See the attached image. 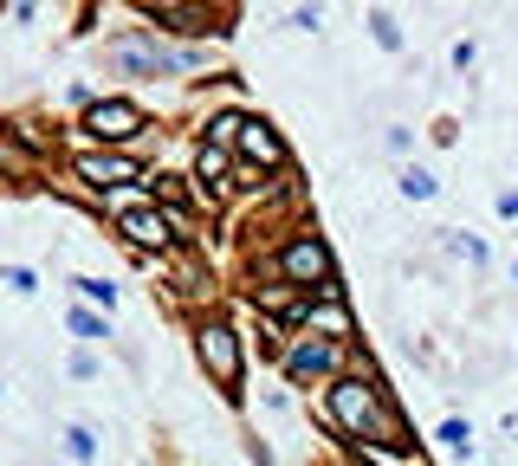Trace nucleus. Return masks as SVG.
Instances as JSON below:
<instances>
[{
  "label": "nucleus",
  "mask_w": 518,
  "mask_h": 466,
  "mask_svg": "<svg viewBox=\"0 0 518 466\" xmlns=\"http://www.w3.org/2000/svg\"><path fill=\"white\" fill-rule=\"evenodd\" d=\"M331 421H337L344 434H357V441L389 447V454H402V447H408L402 415H395V408L383 402V389H376V382H363V376L331 382Z\"/></svg>",
  "instance_id": "nucleus-1"
},
{
  "label": "nucleus",
  "mask_w": 518,
  "mask_h": 466,
  "mask_svg": "<svg viewBox=\"0 0 518 466\" xmlns=\"http://www.w3.org/2000/svg\"><path fill=\"white\" fill-rule=\"evenodd\" d=\"M195 356H201V369H208L221 389H240V337L227 331V324H201V331H195Z\"/></svg>",
  "instance_id": "nucleus-2"
},
{
  "label": "nucleus",
  "mask_w": 518,
  "mask_h": 466,
  "mask_svg": "<svg viewBox=\"0 0 518 466\" xmlns=\"http://www.w3.org/2000/svg\"><path fill=\"white\" fill-rule=\"evenodd\" d=\"M111 59L124 65V72H143V78H169V72H182V65H195V52H169V46H156V39H117L111 46Z\"/></svg>",
  "instance_id": "nucleus-3"
},
{
  "label": "nucleus",
  "mask_w": 518,
  "mask_h": 466,
  "mask_svg": "<svg viewBox=\"0 0 518 466\" xmlns=\"http://www.w3.org/2000/svg\"><path fill=\"white\" fill-rule=\"evenodd\" d=\"M279 272H285L292 285H318V292H337V285H331V253H324V240H311V233H305V240H292V246L279 253Z\"/></svg>",
  "instance_id": "nucleus-4"
},
{
  "label": "nucleus",
  "mask_w": 518,
  "mask_h": 466,
  "mask_svg": "<svg viewBox=\"0 0 518 466\" xmlns=\"http://www.w3.org/2000/svg\"><path fill=\"white\" fill-rule=\"evenodd\" d=\"M85 130L98 136V143H130V136L143 130V111H136L130 98H98L85 111Z\"/></svg>",
  "instance_id": "nucleus-5"
},
{
  "label": "nucleus",
  "mask_w": 518,
  "mask_h": 466,
  "mask_svg": "<svg viewBox=\"0 0 518 466\" xmlns=\"http://www.w3.org/2000/svg\"><path fill=\"white\" fill-rule=\"evenodd\" d=\"M78 175H85L91 188H124V182H136V175H143V162L136 156H78Z\"/></svg>",
  "instance_id": "nucleus-6"
},
{
  "label": "nucleus",
  "mask_w": 518,
  "mask_h": 466,
  "mask_svg": "<svg viewBox=\"0 0 518 466\" xmlns=\"http://www.w3.org/2000/svg\"><path fill=\"white\" fill-rule=\"evenodd\" d=\"M124 233L136 246H156V253L175 240V227H169V214H162V208H124Z\"/></svg>",
  "instance_id": "nucleus-7"
},
{
  "label": "nucleus",
  "mask_w": 518,
  "mask_h": 466,
  "mask_svg": "<svg viewBox=\"0 0 518 466\" xmlns=\"http://www.w3.org/2000/svg\"><path fill=\"white\" fill-rule=\"evenodd\" d=\"M240 149H247L253 162H266V169H285V143L272 136V123H259V117L240 130Z\"/></svg>",
  "instance_id": "nucleus-8"
},
{
  "label": "nucleus",
  "mask_w": 518,
  "mask_h": 466,
  "mask_svg": "<svg viewBox=\"0 0 518 466\" xmlns=\"http://www.w3.org/2000/svg\"><path fill=\"white\" fill-rule=\"evenodd\" d=\"M337 363V344H298L292 356H285V369H292L298 382H311V376H324V369Z\"/></svg>",
  "instance_id": "nucleus-9"
},
{
  "label": "nucleus",
  "mask_w": 518,
  "mask_h": 466,
  "mask_svg": "<svg viewBox=\"0 0 518 466\" xmlns=\"http://www.w3.org/2000/svg\"><path fill=\"white\" fill-rule=\"evenodd\" d=\"M149 20H162V26H175V33H208V13L201 7H169V0H149Z\"/></svg>",
  "instance_id": "nucleus-10"
},
{
  "label": "nucleus",
  "mask_w": 518,
  "mask_h": 466,
  "mask_svg": "<svg viewBox=\"0 0 518 466\" xmlns=\"http://www.w3.org/2000/svg\"><path fill=\"white\" fill-rule=\"evenodd\" d=\"M240 130H247V117H234V111H221V117H214V123H208V143H214V149H234V143H240Z\"/></svg>",
  "instance_id": "nucleus-11"
},
{
  "label": "nucleus",
  "mask_w": 518,
  "mask_h": 466,
  "mask_svg": "<svg viewBox=\"0 0 518 466\" xmlns=\"http://www.w3.org/2000/svg\"><path fill=\"white\" fill-rule=\"evenodd\" d=\"M195 175H201V182H221V175H227V149L201 143V156H195Z\"/></svg>",
  "instance_id": "nucleus-12"
},
{
  "label": "nucleus",
  "mask_w": 518,
  "mask_h": 466,
  "mask_svg": "<svg viewBox=\"0 0 518 466\" xmlns=\"http://www.w3.org/2000/svg\"><path fill=\"white\" fill-rule=\"evenodd\" d=\"M441 441H447V454L473 460V428H467V421H447V428H441Z\"/></svg>",
  "instance_id": "nucleus-13"
},
{
  "label": "nucleus",
  "mask_w": 518,
  "mask_h": 466,
  "mask_svg": "<svg viewBox=\"0 0 518 466\" xmlns=\"http://www.w3.org/2000/svg\"><path fill=\"white\" fill-rule=\"evenodd\" d=\"M65 454H72V460H98V441H91V428H65Z\"/></svg>",
  "instance_id": "nucleus-14"
},
{
  "label": "nucleus",
  "mask_w": 518,
  "mask_h": 466,
  "mask_svg": "<svg viewBox=\"0 0 518 466\" xmlns=\"http://www.w3.org/2000/svg\"><path fill=\"white\" fill-rule=\"evenodd\" d=\"M402 195H408V201H428V195H434V175H428V169H402Z\"/></svg>",
  "instance_id": "nucleus-15"
},
{
  "label": "nucleus",
  "mask_w": 518,
  "mask_h": 466,
  "mask_svg": "<svg viewBox=\"0 0 518 466\" xmlns=\"http://www.w3.org/2000/svg\"><path fill=\"white\" fill-rule=\"evenodd\" d=\"M78 292H85L91 305H104V311L117 305V285H104V279H78Z\"/></svg>",
  "instance_id": "nucleus-16"
},
{
  "label": "nucleus",
  "mask_w": 518,
  "mask_h": 466,
  "mask_svg": "<svg viewBox=\"0 0 518 466\" xmlns=\"http://www.w3.org/2000/svg\"><path fill=\"white\" fill-rule=\"evenodd\" d=\"M370 26H376V46H389V52L402 46V26H395L389 13H370Z\"/></svg>",
  "instance_id": "nucleus-17"
},
{
  "label": "nucleus",
  "mask_w": 518,
  "mask_h": 466,
  "mask_svg": "<svg viewBox=\"0 0 518 466\" xmlns=\"http://www.w3.org/2000/svg\"><path fill=\"white\" fill-rule=\"evenodd\" d=\"M305 311H311V305H305ZM311 318H318V324H324V331H337V337H344V331H350V318H344V305H324V311H311Z\"/></svg>",
  "instance_id": "nucleus-18"
},
{
  "label": "nucleus",
  "mask_w": 518,
  "mask_h": 466,
  "mask_svg": "<svg viewBox=\"0 0 518 466\" xmlns=\"http://www.w3.org/2000/svg\"><path fill=\"white\" fill-rule=\"evenodd\" d=\"M156 195H162V201H169V208H188V188H182V182H175V175H156Z\"/></svg>",
  "instance_id": "nucleus-19"
},
{
  "label": "nucleus",
  "mask_w": 518,
  "mask_h": 466,
  "mask_svg": "<svg viewBox=\"0 0 518 466\" xmlns=\"http://www.w3.org/2000/svg\"><path fill=\"white\" fill-rule=\"evenodd\" d=\"M72 331H78V337H111V331H104V318H98V311H72Z\"/></svg>",
  "instance_id": "nucleus-20"
},
{
  "label": "nucleus",
  "mask_w": 518,
  "mask_h": 466,
  "mask_svg": "<svg viewBox=\"0 0 518 466\" xmlns=\"http://www.w3.org/2000/svg\"><path fill=\"white\" fill-rule=\"evenodd\" d=\"M0 285H13V292H33V272H26V266H7V272H0Z\"/></svg>",
  "instance_id": "nucleus-21"
}]
</instances>
